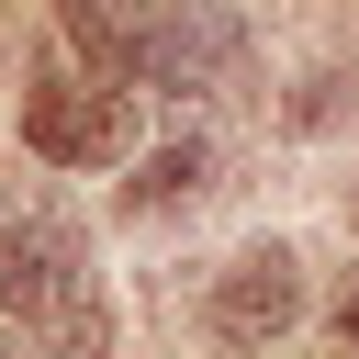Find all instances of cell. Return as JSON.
<instances>
[{"mask_svg":"<svg viewBox=\"0 0 359 359\" xmlns=\"http://www.w3.org/2000/svg\"><path fill=\"white\" fill-rule=\"evenodd\" d=\"M22 135H34V157L45 168H112L123 146H135V101L123 90H79V79H34V101H22Z\"/></svg>","mask_w":359,"mask_h":359,"instance_id":"2","label":"cell"},{"mask_svg":"<svg viewBox=\"0 0 359 359\" xmlns=\"http://www.w3.org/2000/svg\"><path fill=\"white\" fill-rule=\"evenodd\" d=\"M337 337H348V348H359V292H348V303H337Z\"/></svg>","mask_w":359,"mask_h":359,"instance_id":"6","label":"cell"},{"mask_svg":"<svg viewBox=\"0 0 359 359\" xmlns=\"http://www.w3.org/2000/svg\"><path fill=\"white\" fill-rule=\"evenodd\" d=\"M280 325H303V258L269 236V247H236V258H224V280H213V337L258 348V337H280Z\"/></svg>","mask_w":359,"mask_h":359,"instance_id":"3","label":"cell"},{"mask_svg":"<svg viewBox=\"0 0 359 359\" xmlns=\"http://www.w3.org/2000/svg\"><path fill=\"white\" fill-rule=\"evenodd\" d=\"M0 314L11 325H45V337H67V348H101V292H90V269H79V247H67V224H11L0 236Z\"/></svg>","mask_w":359,"mask_h":359,"instance_id":"1","label":"cell"},{"mask_svg":"<svg viewBox=\"0 0 359 359\" xmlns=\"http://www.w3.org/2000/svg\"><path fill=\"white\" fill-rule=\"evenodd\" d=\"M202 168H213V146H202V135L157 146V157L135 168V213H168V202H191V191H202Z\"/></svg>","mask_w":359,"mask_h":359,"instance_id":"5","label":"cell"},{"mask_svg":"<svg viewBox=\"0 0 359 359\" xmlns=\"http://www.w3.org/2000/svg\"><path fill=\"white\" fill-rule=\"evenodd\" d=\"M56 22L90 56V79H146L157 56V0H56Z\"/></svg>","mask_w":359,"mask_h":359,"instance_id":"4","label":"cell"}]
</instances>
